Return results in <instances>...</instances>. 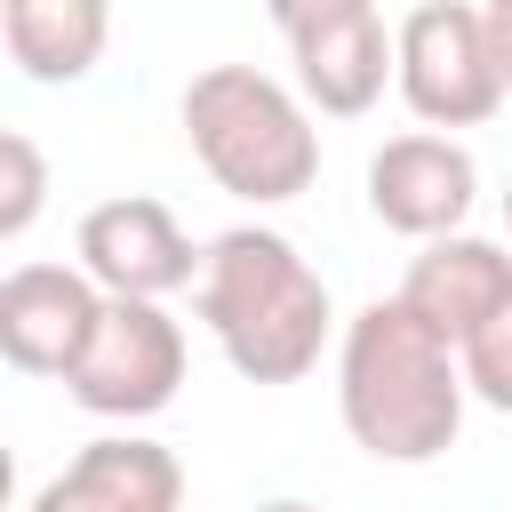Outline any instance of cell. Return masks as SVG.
Instances as JSON below:
<instances>
[{
	"mask_svg": "<svg viewBox=\"0 0 512 512\" xmlns=\"http://www.w3.org/2000/svg\"><path fill=\"white\" fill-rule=\"evenodd\" d=\"M8 64L40 88H72L112 48V0H0Z\"/></svg>",
	"mask_w": 512,
	"mask_h": 512,
	"instance_id": "7c38bea8",
	"label": "cell"
},
{
	"mask_svg": "<svg viewBox=\"0 0 512 512\" xmlns=\"http://www.w3.org/2000/svg\"><path fill=\"white\" fill-rule=\"evenodd\" d=\"M104 312V288L80 264H16L0 280V360L16 376H72Z\"/></svg>",
	"mask_w": 512,
	"mask_h": 512,
	"instance_id": "ba28073f",
	"label": "cell"
},
{
	"mask_svg": "<svg viewBox=\"0 0 512 512\" xmlns=\"http://www.w3.org/2000/svg\"><path fill=\"white\" fill-rule=\"evenodd\" d=\"M480 16H488V48H496V72H504V88H512V0H480Z\"/></svg>",
	"mask_w": 512,
	"mask_h": 512,
	"instance_id": "2e32d148",
	"label": "cell"
},
{
	"mask_svg": "<svg viewBox=\"0 0 512 512\" xmlns=\"http://www.w3.org/2000/svg\"><path fill=\"white\" fill-rule=\"evenodd\" d=\"M288 56H296V96L312 112H328V120L376 112L384 80H400V40L384 32L376 8H360V16H344L328 32H312V40H296Z\"/></svg>",
	"mask_w": 512,
	"mask_h": 512,
	"instance_id": "8fae6325",
	"label": "cell"
},
{
	"mask_svg": "<svg viewBox=\"0 0 512 512\" xmlns=\"http://www.w3.org/2000/svg\"><path fill=\"white\" fill-rule=\"evenodd\" d=\"M176 384H184V328H176V312L152 304V296H104L96 336L72 360L64 392L88 416H104V424H144V416H160L176 400Z\"/></svg>",
	"mask_w": 512,
	"mask_h": 512,
	"instance_id": "5b68a950",
	"label": "cell"
},
{
	"mask_svg": "<svg viewBox=\"0 0 512 512\" xmlns=\"http://www.w3.org/2000/svg\"><path fill=\"white\" fill-rule=\"evenodd\" d=\"M464 360L400 296H376L336 336V416L376 464H432L464 432Z\"/></svg>",
	"mask_w": 512,
	"mask_h": 512,
	"instance_id": "6da1fadb",
	"label": "cell"
},
{
	"mask_svg": "<svg viewBox=\"0 0 512 512\" xmlns=\"http://www.w3.org/2000/svg\"><path fill=\"white\" fill-rule=\"evenodd\" d=\"M192 312L216 336V352L232 360V376H248V384H304L336 328L328 280L304 264V248L288 232H264V224H232L208 240Z\"/></svg>",
	"mask_w": 512,
	"mask_h": 512,
	"instance_id": "7a4b0ae2",
	"label": "cell"
},
{
	"mask_svg": "<svg viewBox=\"0 0 512 512\" xmlns=\"http://www.w3.org/2000/svg\"><path fill=\"white\" fill-rule=\"evenodd\" d=\"M184 136H192V160L216 176V192L256 200V208H280V200L312 192V176H320L312 104L256 64L192 72L184 80Z\"/></svg>",
	"mask_w": 512,
	"mask_h": 512,
	"instance_id": "3957f363",
	"label": "cell"
},
{
	"mask_svg": "<svg viewBox=\"0 0 512 512\" xmlns=\"http://www.w3.org/2000/svg\"><path fill=\"white\" fill-rule=\"evenodd\" d=\"M400 304H408V312H416L432 336L464 344V336H480V328H488V320L512 304V256H504L496 240H480V232L424 240V248L408 256Z\"/></svg>",
	"mask_w": 512,
	"mask_h": 512,
	"instance_id": "9c48e42d",
	"label": "cell"
},
{
	"mask_svg": "<svg viewBox=\"0 0 512 512\" xmlns=\"http://www.w3.org/2000/svg\"><path fill=\"white\" fill-rule=\"evenodd\" d=\"M80 272L104 288V296H176V288H200V264L208 248H192V232L176 224L168 200L152 192H120V200H96L80 216Z\"/></svg>",
	"mask_w": 512,
	"mask_h": 512,
	"instance_id": "8992f818",
	"label": "cell"
},
{
	"mask_svg": "<svg viewBox=\"0 0 512 512\" xmlns=\"http://www.w3.org/2000/svg\"><path fill=\"white\" fill-rule=\"evenodd\" d=\"M504 224H512V192H504Z\"/></svg>",
	"mask_w": 512,
	"mask_h": 512,
	"instance_id": "ac0fdd59",
	"label": "cell"
},
{
	"mask_svg": "<svg viewBox=\"0 0 512 512\" xmlns=\"http://www.w3.org/2000/svg\"><path fill=\"white\" fill-rule=\"evenodd\" d=\"M40 200H48V160H40V144L24 128H8L0 136V240H24Z\"/></svg>",
	"mask_w": 512,
	"mask_h": 512,
	"instance_id": "4fadbf2b",
	"label": "cell"
},
{
	"mask_svg": "<svg viewBox=\"0 0 512 512\" xmlns=\"http://www.w3.org/2000/svg\"><path fill=\"white\" fill-rule=\"evenodd\" d=\"M480 200V160L440 136V128H408V136H384L376 160H368V216L400 240H448L464 232Z\"/></svg>",
	"mask_w": 512,
	"mask_h": 512,
	"instance_id": "52a82bcc",
	"label": "cell"
},
{
	"mask_svg": "<svg viewBox=\"0 0 512 512\" xmlns=\"http://www.w3.org/2000/svg\"><path fill=\"white\" fill-rule=\"evenodd\" d=\"M176 504H184V464H176V448H160L144 432L88 440L32 496V512H176Z\"/></svg>",
	"mask_w": 512,
	"mask_h": 512,
	"instance_id": "30bf717a",
	"label": "cell"
},
{
	"mask_svg": "<svg viewBox=\"0 0 512 512\" xmlns=\"http://www.w3.org/2000/svg\"><path fill=\"white\" fill-rule=\"evenodd\" d=\"M360 8H376V0H264V16L280 24L288 48L312 40V32H328V24H344V16H360Z\"/></svg>",
	"mask_w": 512,
	"mask_h": 512,
	"instance_id": "9a60e30c",
	"label": "cell"
},
{
	"mask_svg": "<svg viewBox=\"0 0 512 512\" xmlns=\"http://www.w3.org/2000/svg\"><path fill=\"white\" fill-rule=\"evenodd\" d=\"M456 360H464V392H472L480 408L512 416V304H504L480 336H464V344H456Z\"/></svg>",
	"mask_w": 512,
	"mask_h": 512,
	"instance_id": "5bb4252c",
	"label": "cell"
},
{
	"mask_svg": "<svg viewBox=\"0 0 512 512\" xmlns=\"http://www.w3.org/2000/svg\"><path fill=\"white\" fill-rule=\"evenodd\" d=\"M392 40H400V80H392V88H400V104H408L424 128H440V136L496 120V104L512 96L504 72H496L480 0H424V8L400 16Z\"/></svg>",
	"mask_w": 512,
	"mask_h": 512,
	"instance_id": "277c9868",
	"label": "cell"
},
{
	"mask_svg": "<svg viewBox=\"0 0 512 512\" xmlns=\"http://www.w3.org/2000/svg\"><path fill=\"white\" fill-rule=\"evenodd\" d=\"M256 512H320V504H304V496H272V504H256Z\"/></svg>",
	"mask_w": 512,
	"mask_h": 512,
	"instance_id": "e0dca14e",
	"label": "cell"
}]
</instances>
